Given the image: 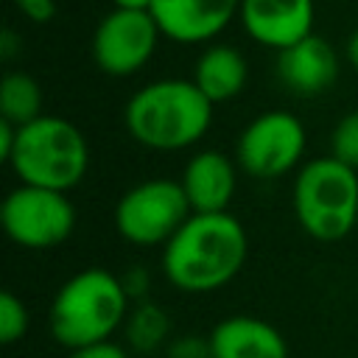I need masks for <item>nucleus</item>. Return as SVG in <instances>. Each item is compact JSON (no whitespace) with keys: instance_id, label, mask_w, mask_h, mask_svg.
Returning a JSON list of instances; mask_svg holds the SVG:
<instances>
[{"instance_id":"1","label":"nucleus","mask_w":358,"mask_h":358,"mask_svg":"<svg viewBox=\"0 0 358 358\" xmlns=\"http://www.w3.org/2000/svg\"><path fill=\"white\" fill-rule=\"evenodd\" d=\"M246 257V229L229 210L193 213L162 246V274L185 294H210L232 282Z\"/></svg>"},{"instance_id":"2","label":"nucleus","mask_w":358,"mask_h":358,"mask_svg":"<svg viewBox=\"0 0 358 358\" xmlns=\"http://www.w3.org/2000/svg\"><path fill=\"white\" fill-rule=\"evenodd\" d=\"M213 101L190 78H159L140 87L123 109V126L134 143L151 151L196 145L213 123Z\"/></svg>"},{"instance_id":"3","label":"nucleus","mask_w":358,"mask_h":358,"mask_svg":"<svg viewBox=\"0 0 358 358\" xmlns=\"http://www.w3.org/2000/svg\"><path fill=\"white\" fill-rule=\"evenodd\" d=\"M129 291L123 280L106 268H81L53 294L48 324L56 344L76 350L112 338L129 316Z\"/></svg>"},{"instance_id":"4","label":"nucleus","mask_w":358,"mask_h":358,"mask_svg":"<svg viewBox=\"0 0 358 358\" xmlns=\"http://www.w3.org/2000/svg\"><path fill=\"white\" fill-rule=\"evenodd\" d=\"M8 165L20 185L67 193L78 187L90 171V143L76 123L59 115H42L17 126Z\"/></svg>"},{"instance_id":"5","label":"nucleus","mask_w":358,"mask_h":358,"mask_svg":"<svg viewBox=\"0 0 358 358\" xmlns=\"http://www.w3.org/2000/svg\"><path fill=\"white\" fill-rule=\"evenodd\" d=\"M294 215L322 243L347 238L358 227V173L336 157H316L296 171Z\"/></svg>"},{"instance_id":"6","label":"nucleus","mask_w":358,"mask_h":358,"mask_svg":"<svg viewBox=\"0 0 358 358\" xmlns=\"http://www.w3.org/2000/svg\"><path fill=\"white\" fill-rule=\"evenodd\" d=\"M193 215L179 179L157 176L131 185L115 204V229L131 246H165Z\"/></svg>"},{"instance_id":"7","label":"nucleus","mask_w":358,"mask_h":358,"mask_svg":"<svg viewBox=\"0 0 358 358\" xmlns=\"http://www.w3.org/2000/svg\"><path fill=\"white\" fill-rule=\"evenodd\" d=\"M0 221L11 243L22 249H56L76 229V207L62 190L17 185L0 207Z\"/></svg>"},{"instance_id":"8","label":"nucleus","mask_w":358,"mask_h":358,"mask_svg":"<svg viewBox=\"0 0 358 358\" xmlns=\"http://www.w3.org/2000/svg\"><path fill=\"white\" fill-rule=\"evenodd\" d=\"M305 143L302 120L285 109H271L241 129L235 162L255 179H280L302 162Z\"/></svg>"},{"instance_id":"9","label":"nucleus","mask_w":358,"mask_h":358,"mask_svg":"<svg viewBox=\"0 0 358 358\" xmlns=\"http://www.w3.org/2000/svg\"><path fill=\"white\" fill-rule=\"evenodd\" d=\"M159 36L151 11L112 8L92 34V59L101 73L126 78L151 62Z\"/></svg>"},{"instance_id":"10","label":"nucleus","mask_w":358,"mask_h":358,"mask_svg":"<svg viewBox=\"0 0 358 358\" xmlns=\"http://www.w3.org/2000/svg\"><path fill=\"white\" fill-rule=\"evenodd\" d=\"M148 11L162 36L179 45H199L232 22L241 0H154Z\"/></svg>"},{"instance_id":"11","label":"nucleus","mask_w":358,"mask_h":358,"mask_svg":"<svg viewBox=\"0 0 358 358\" xmlns=\"http://www.w3.org/2000/svg\"><path fill=\"white\" fill-rule=\"evenodd\" d=\"M246 34L277 53L313 34V0H241Z\"/></svg>"},{"instance_id":"12","label":"nucleus","mask_w":358,"mask_h":358,"mask_svg":"<svg viewBox=\"0 0 358 358\" xmlns=\"http://www.w3.org/2000/svg\"><path fill=\"white\" fill-rule=\"evenodd\" d=\"M277 78L294 95H322L338 78V56L327 39L308 34L277 53Z\"/></svg>"},{"instance_id":"13","label":"nucleus","mask_w":358,"mask_h":358,"mask_svg":"<svg viewBox=\"0 0 358 358\" xmlns=\"http://www.w3.org/2000/svg\"><path fill=\"white\" fill-rule=\"evenodd\" d=\"M179 185L193 213H227L238 185V162L218 148H201L187 159Z\"/></svg>"},{"instance_id":"14","label":"nucleus","mask_w":358,"mask_h":358,"mask_svg":"<svg viewBox=\"0 0 358 358\" xmlns=\"http://www.w3.org/2000/svg\"><path fill=\"white\" fill-rule=\"evenodd\" d=\"M213 358H288L282 333L266 319L235 313L210 330Z\"/></svg>"},{"instance_id":"15","label":"nucleus","mask_w":358,"mask_h":358,"mask_svg":"<svg viewBox=\"0 0 358 358\" xmlns=\"http://www.w3.org/2000/svg\"><path fill=\"white\" fill-rule=\"evenodd\" d=\"M249 78V64L243 59V53L232 45H213L207 48L193 67V81L196 87L213 101V103H224L232 101L243 92Z\"/></svg>"},{"instance_id":"16","label":"nucleus","mask_w":358,"mask_h":358,"mask_svg":"<svg viewBox=\"0 0 358 358\" xmlns=\"http://www.w3.org/2000/svg\"><path fill=\"white\" fill-rule=\"evenodd\" d=\"M0 117L25 126L36 117H42V87L34 76L22 70H11L0 81Z\"/></svg>"},{"instance_id":"17","label":"nucleus","mask_w":358,"mask_h":358,"mask_svg":"<svg viewBox=\"0 0 358 358\" xmlns=\"http://www.w3.org/2000/svg\"><path fill=\"white\" fill-rule=\"evenodd\" d=\"M123 327H126V344L134 352L148 355V352H154L157 347H162L168 341L171 319L157 302H137L129 310Z\"/></svg>"},{"instance_id":"18","label":"nucleus","mask_w":358,"mask_h":358,"mask_svg":"<svg viewBox=\"0 0 358 358\" xmlns=\"http://www.w3.org/2000/svg\"><path fill=\"white\" fill-rule=\"evenodd\" d=\"M28 324H31L28 305L14 291H3L0 294V341L17 344L28 333Z\"/></svg>"},{"instance_id":"19","label":"nucleus","mask_w":358,"mask_h":358,"mask_svg":"<svg viewBox=\"0 0 358 358\" xmlns=\"http://www.w3.org/2000/svg\"><path fill=\"white\" fill-rule=\"evenodd\" d=\"M330 157L358 171V109L347 112L330 131Z\"/></svg>"},{"instance_id":"20","label":"nucleus","mask_w":358,"mask_h":358,"mask_svg":"<svg viewBox=\"0 0 358 358\" xmlns=\"http://www.w3.org/2000/svg\"><path fill=\"white\" fill-rule=\"evenodd\" d=\"M168 358H213L210 338L199 336H179L168 344Z\"/></svg>"},{"instance_id":"21","label":"nucleus","mask_w":358,"mask_h":358,"mask_svg":"<svg viewBox=\"0 0 358 358\" xmlns=\"http://www.w3.org/2000/svg\"><path fill=\"white\" fill-rule=\"evenodd\" d=\"M67 358H131L129 350L112 338H103V341H92V344H84V347H76V350H67Z\"/></svg>"},{"instance_id":"22","label":"nucleus","mask_w":358,"mask_h":358,"mask_svg":"<svg viewBox=\"0 0 358 358\" xmlns=\"http://www.w3.org/2000/svg\"><path fill=\"white\" fill-rule=\"evenodd\" d=\"M14 6L31 20V22H50L56 14L53 0H14Z\"/></svg>"},{"instance_id":"23","label":"nucleus","mask_w":358,"mask_h":358,"mask_svg":"<svg viewBox=\"0 0 358 358\" xmlns=\"http://www.w3.org/2000/svg\"><path fill=\"white\" fill-rule=\"evenodd\" d=\"M14 143H17V126L0 117V159L3 162H8V157L14 151Z\"/></svg>"},{"instance_id":"24","label":"nucleus","mask_w":358,"mask_h":358,"mask_svg":"<svg viewBox=\"0 0 358 358\" xmlns=\"http://www.w3.org/2000/svg\"><path fill=\"white\" fill-rule=\"evenodd\" d=\"M154 0H112L115 8H126V11H148Z\"/></svg>"},{"instance_id":"25","label":"nucleus","mask_w":358,"mask_h":358,"mask_svg":"<svg viewBox=\"0 0 358 358\" xmlns=\"http://www.w3.org/2000/svg\"><path fill=\"white\" fill-rule=\"evenodd\" d=\"M347 59H350V64L358 70V28H355L352 36L347 39Z\"/></svg>"}]
</instances>
